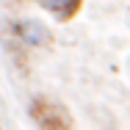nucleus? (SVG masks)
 Here are the masks:
<instances>
[{
  "mask_svg": "<svg viewBox=\"0 0 130 130\" xmlns=\"http://www.w3.org/2000/svg\"><path fill=\"white\" fill-rule=\"evenodd\" d=\"M14 36H17V42L22 47H30V50L47 47L53 42L50 28L44 22H39V20H20V22H14Z\"/></svg>",
  "mask_w": 130,
  "mask_h": 130,
  "instance_id": "2",
  "label": "nucleus"
},
{
  "mask_svg": "<svg viewBox=\"0 0 130 130\" xmlns=\"http://www.w3.org/2000/svg\"><path fill=\"white\" fill-rule=\"evenodd\" d=\"M39 6L50 14L55 22H69L83 8V0H39Z\"/></svg>",
  "mask_w": 130,
  "mask_h": 130,
  "instance_id": "3",
  "label": "nucleus"
},
{
  "mask_svg": "<svg viewBox=\"0 0 130 130\" xmlns=\"http://www.w3.org/2000/svg\"><path fill=\"white\" fill-rule=\"evenodd\" d=\"M30 116L39 125V130H72V122L61 105L50 100H33L30 103Z\"/></svg>",
  "mask_w": 130,
  "mask_h": 130,
  "instance_id": "1",
  "label": "nucleus"
}]
</instances>
